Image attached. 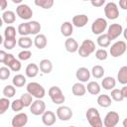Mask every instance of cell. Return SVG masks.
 <instances>
[{
    "instance_id": "obj_11",
    "label": "cell",
    "mask_w": 127,
    "mask_h": 127,
    "mask_svg": "<svg viewBox=\"0 0 127 127\" xmlns=\"http://www.w3.org/2000/svg\"><path fill=\"white\" fill-rule=\"evenodd\" d=\"M119 122V114L115 111H109L103 120V125L105 127H114Z\"/></svg>"
},
{
    "instance_id": "obj_28",
    "label": "cell",
    "mask_w": 127,
    "mask_h": 127,
    "mask_svg": "<svg viewBox=\"0 0 127 127\" xmlns=\"http://www.w3.org/2000/svg\"><path fill=\"white\" fill-rule=\"evenodd\" d=\"M117 80L121 84H127V65H123L119 68L117 73Z\"/></svg>"
},
{
    "instance_id": "obj_3",
    "label": "cell",
    "mask_w": 127,
    "mask_h": 127,
    "mask_svg": "<svg viewBox=\"0 0 127 127\" xmlns=\"http://www.w3.org/2000/svg\"><path fill=\"white\" fill-rule=\"evenodd\" d=\"M26 89L27 91L32 94L34 97L36 98H39V99H42L45 94H46V90L45 88L38 82H35V81H32V82H29L26 86Z\"/></svg>"
},
{
    "instance_id": "obj_14",
    "label": "cell",
    "mask_w": 127,
    "mask_h": 127,
    "mask_svg": "<svg viewBox=\"0 0 127 127\" xmlns=\"http://www.w3.org/2000/svg\"><path fill=\"white\" fill-rule=\"evenodd\" d=\"M27 122H28V115L24 112H21L13 117L11 124L13 127H23L27 124Z\"/></svg>"
},
{
    "instance_id": "obj_27",
    "label": "cell",
    "mask_w": 127,
    "mask_h": 127,
    "mask_svg": "<svg viewBox=\"0 0 127 127\" xmlns=\"http://www.w3.org/2000/svg\"><path fill=\"white\" fill-rule=\"evenodd\" d=\"M86 90L92 94V95H97L100 93V90H101V87L99 85L98 82L96 81H89L87 83V86H86Z\"/></svg>"
},
{
    "instance_id": "obj_29",
    "label": "cell",
    "mask_w": 127,
    "mask_h": 127,
    "mask_svg": "<svg viewBox=\"0 0 127 127\" xmlns=\"http://www.w3.org/2000/svg\"><path fill=\"white\" fill-rule=\"evenodd\" d=\"M110 42H111V39L109 38V36L106 34H101L98 36L97 38V45L101 48H107L109 47L110 45Z\"/></svg>"
},
{
    "instance_id": "obj_6",
    "label": "cell",
    "mask_w": 127,
    "mask_h": 127,
    "mask_svg": "<svg viewBox=\"0 0 127 127\" xmlns=\"http://www.w3.org/2000/svg\"><path fill=\"white\" fill-rule=\"evenodd\" d=\"M126 50H127L126 43L124 41H117L111 46L109 53L113 58H118V57H121L126 52Z\"/></svg>"
},
{
    "instance_id": "obj_35",
    "label": "cell",
    "mask_w": 127,
    "mask_h": 127,
    "mask_svg": "<svg viewBox=\"0 0 127 127\" xmlns=\"http://www.w3.org/2000/svg\"><path fill=\"white\" fill-rule=\"evenodd\" d=\"M4 38L5 40L16 39V29L13 26H7L4 30Z\"/></svg>"
},
{
    "instance_id": "obj_26",
    "label": "cell",
    "mask_w": 127,
    "mask_h": 127,
    "mask_svg": "<svg viewBox=\"0 0 127 127\" xmlns=\"http://www.w3.org/2000/svg\"><path fill=\"white\" fill-rule=\"evenodd\" d=\"M25 72H26V75L28 77L33 78V77L38 75V73H39V66L36 64H33V63L29 64L27 65V67H26V71Z\"/></svg>"
},
{
    "instance_id": "obj_25",
    "label": "cell",
    "mask_w": 127,
    "mask_h": 127,
    "mask_svg": "<svg viewBox=\"0 0 127 127\" xmlns=\"http://www.w3.org/2000/svg\"><path fill=\"white\" fill-rule=\"evenodd\" d=\"M111 99L112 98L109 95H107V94H101V95H99L97 97V103H98L99 106H101L103 108H107V107H109L111 105V102H112Z\"/></svg>"
},
{
    "instance_id": "obj_43",
    "label": "cell",
    "mask_w": 127,
    "mask_h": 127,
    "mask_svg": "<svg viewBox=\"0 0 127 127\" xmlns=\"http://www.w3.org/2000/svg\"><path fill=\"white\" fill-rule=\"evenodd\" d=\"M11 74V71H10V67H7V66H2L0 67V78L1 80H6L9 78Z\"/></svg>"
},
{
    "instance_id": "obj_21",
    "label": "cell",
    "mask_w": 127,
    "mask_h": 127,
    "mask_svg": "<svg viewBox=\"0 0 127 127\" xmlns=\"http://www.w3.org/2000/svg\"><path fill=\"white\" fill-rule=\"evenodd\" d=\"M33 41H32V39L30 38V37H28V36H21L19 39H18V46L20 47V48H23L24 50H28L29 48H31L32 47V45H33Z\"/></svg>"
},
{
    "instance_id": "obj_4",
    "label": "cell",
    "mask_w": 127,
    "mask_h": 127,
    "mask_svg": "<svg viewBox=\"0 0 127 127\" xmlns=\"http://www.w3.org/2000/svg\"><path fill=\"white\" fill-rule=\"evenodd\" d=\"M95 51V44L91 40H84L78 48V54L81 58L89 57Z\"/></svg>"
},
{
    "instance_id": "obj_49",
    "label": "cell",
    "mask_w": 127,
    "mask_h": 127,
    "mask_svg": "<svg viewBox=\"0 0 127 127\" xmlns=\"http://www.w3.org/2000/svg\"><path fill=\"white\" fill-rule=\"evenodd\" d=\"M121 92H122L124 98H127V85L126 84H124V86L121 88Z\"/></svg>"
},
{
    "instance_id": "obj_18",
    "label": "cell",
    "mask_w": 127,
    "mask_h": 127,
    "mask_svg": "<svg viewBox=\"0 0 127 127\" xmlns=\"http://www.w3.org/2000/svg\"><path fill=\"white\" fill-rule=\"evenodd\" d=\"M64 48H65V50L68 52V53H75V52H77L78 51V44H77V42L73 39V38H70V37H68L66 40H65V42H64Z\"/></svg>"
},
{
    "instance_id": "obj_54",
    "label": "cell",
    "mask_w": 127,
    "mask_h": 127,
    "mask_svg": "<svg viewBox=\"0 0 127 127\" xmlns=\"http://www.w3.org/2000/svg\"><path fill=\"white\" fill-rule=\"evenodd\" d=\"M126 22H127V17H126Z\"/></svg>"
},
{
    "instance_id": "obj_7",
    "label": "cell",
    "mask_w": 127,
    "mask_h": 127,
    "mask_svg": "<svg viewBox=\"0 0 127 127\" xmlns=\"http://www.w3.org/2000/svg\"><path fill=\"white\" fill-rule=\"evenodd\" d=\"M104 14L107 19L109 20H115L119 17V10L118 6L114 2H109L104 7Z\"/></svg>"
},
{
    "instance_id": "obj_45",
    "label": "cell",
    "mask_w": 127,
    "mask_h": 127,
    "mask_svg": "<svg viewBox=\"0 0 127 127\" xmlns=\"http://www.w3.org/2000/svg\"><path fill=\"white\" fill-rule=\"evenodd\" d=\"M16 43H18V41H16V39H9V40H4L3 42V46L5 49L7 50H12L15 46Z\"/></svg>"
},
{
    "instance_id": "obj_44",
    "label": "cell",
    "mask_w": 127,
    "mask_h": 127,
    "mask_svg": "<svg viewBox=\"0 0 127 127\" xmlns=\"http://www.w3.org/2000/svg\"><path fill=\"white\" fill-rule=\"evenodd\" d=\"M32 57V53L29 50H23L18 54V59L20 61H27Z\"/></svg>"
},
{
    "instance_id": "obj_19",
    "label": "cell",
    "mask_w": 127,
    "mask_h": 127,
    "mask_svg": "<svg viewBox=\"0 0 127 127\" xmlns=\"http://www.w3.org/2000/svg\"><path fill=\"white\" fill-rule=\"evenodd\" d=\"M47 44H48V40H47V37L44 34H38V35H36V37L34 39V45L39 50H42V49L46 48Z\"/></svg>"
},
{
    "instance_id": "obj_47",
    "label": "cell",
    "mask_w": 127,
    "mask_h": 127,
    "mask_svg": "<svg viewBox=\"0 0 127 127\" xmlns=\"http://www.w3.org/2000/svg\"><path fill=\"white\" fill-rule=\"evenodd\" d=\"M119 6L123 10H127V0H119Z\"/></svg>"
},
{
    "instance_id": "obj_48",
    "label": "cell",
    "mask_w": 127,
    "mask_h": 127,
    "mask_svg": "<svg viewBox=\"0 0 127 127\" xmlns=\"http://www.w3.org/2000/svg\"><path fill=\"white\" fill-rule=\"evenodd\" d=\"M0 3H1L0 9H1L2 11H4V10L6 9V7H7V5H8V3H7V0H0Z\"/></svg>"
},
{
    "instance_id": "obj_2",
    "label": "cell",
    "mask_w": 127,
    "mask_h": 127,
    "mask_svg": "<svg viewBox=\"0 0 127 127\" xmlns=\"http://www.w3.org/2000/svg\"><path fill=\"white\" fill-rule=\"evenodd\" d=\"M86 119L91 127H101L103 125V121L101 120L100 114L95 107H90L86 111Z\"/></svg>"
},
{
    "instance_id": "obj_51",
    "label": "cell",
    "mask_w": 127,
    "mask_h": 127,
    "mask_svg": "<svg viewBox=\"0 0 127 127\" xmlns=\"http://www.w3.org/2000/svg\"><path fill=\"white\" fill-rule=\"evenodd\" d=\"M122 125L124 126V127H127V117L123 120V122H122Z\"/></svg>"
},
{
    "instance_id": "obj_22",
    "label": "cell",
    "mask_w": 127,
    "mask_h": 127,
    "mask_svg": "<svg viewBox=\"0 0 127 127\" xmlns=\"http://www.w3.org/2000/svg\"><path fill=\"white\" fill-rule=\"evenodd\" d=\"M52 69H53V64H52V62L50 60L44 59V60H42L40 62V70L43 73L48 74V73H50L52 71Z\"/></svg>"
},
{
    "instance_id": "obj_12",
    "label": "cell",
    "mask_w": 127,
    "mask_h": 127,
    "mask_svg": "<svg viewBox=\"0 0 127 127\" xmlns=\"http://www.w3.org/2000/svg\"><path fill=\"white\" fill-rule=\"evenodd\" d=\"M57 116L60 120L62 121H67L69 119H71L72 117V110L68 107V106H64V105H62L60 106L58 109H57Z\"/></svg>"
},
{
    "instance_id": "obj_20",
    "label": "cell",
    "mask_w": 127,
    "mask_h": 127,
    "mask_svg": "<svg viewBox=\"0 0 127 127\" xmlns=\"http://www.w3.org/2000/svg\"><path fill=\"white\" fill-rule=\"evenodd\" d=\"M61 33L63 36H64L66 38L70 37L71 34L73 33V25L68 21L64 22L61 26Z\"/></svg>"
},
{
    "instance_id": "obj_39",
    "label": "cell",
    "mask_w": 127,
    "mask_h": 127,
    "mask_svg": "<svg viewBox=\"0 0 127 127\" xmlns=\"http://www.w3.org/2000/svg\"><path fill=\"white\" fill-rule=\"evenodd\" d=\"M111 98L114 100V101H122L124 99V96L121 92V89H118V88H113L111 89Z\"/></svg>"
},
{
    "instance_id": "obj_40",
    "label": "cell",
    "mask_w": 127,
    "mask_h": 127,
    "mask_svg": "<svg viewBox=\"0 0 127 127\" xmlns=\"http://www.w3.org/2000/svg\"><path fill=\"white\" fill-rule=\"evenodd\" d=\"M18 33L21 36H28L30 35V29H29V23H22L18 26Z\"/></svg>"
},
{
    "instance_id": "obj_8",
    "label": "cell",
    "mask_w": 127,
    "mask_h": 127,
    "mask_svg": "<svg viewBox=\"0 0 127 127\" xmlns=\"http://www.w3.org/2000/svg\"><path fill=\"white\" fill-rule=\"evenodd\" d=\"M107 28V21L103 18H97L91 25V32L94 35H101Z\"/></svg>"
},
{
    "instance_id": "obj_1",
    "label": "cell",
    "mask_w": 127,
    "mask_h": 127,
    "mask_svg": "<svg viewBox=\"0 0 127 127\" xmlns=\"http://www.w3.org/2000/svg\"><path fill=\"white\" fill-rule=\"evenodd\" d=\"M0 63L10 67L13 71H19L21 69V63L12 54H7L4 51H0Z\"/></svg>"
},
{
    "instance_id": "obj_34",
    "label": "cell",
    "mask_w": 127,
    "mask_h": 127,
    "mask_svg": "<svg viewBox=\"0 0 127 127\" xmlns=\"http://www.w3.org/2000/svg\"><path fill=\"white\" fill-rule=\"evenodd\" d=\"M91 74H92V76L94 77V78H101V77H103V75H104V68L101 66V65H94L93 67H92V69H91Z\"/></svg>"
},
{
    "instance_id": "obj_50",
    "label": "cell",
    "mask_w": 127,
    "mask_h": 127,
    "mask_svg": "<svg viewBox=\"0 0 127 127\" xmlns=\"http://www.w3.org/2000/svg\"><path fill=\"white\" fill-rule=\"evenodd\" d=\"M122 34H123V36H124V39L127 40V28H126L125 30H123V33H122Z\"/></svg>"
},
{
    "instance_id": "obj_33",
    "label": "cell",
    "mask_w": 127,
    "mask_h": 127,
    "mask_svg": "<svg viewBox=\"0 0 127 127\" xmlns=\"http://www.w3.org/2000/svg\"><path fill=\"white\" fill-rule=\"evenodd\" d=\"M34 3L43 9H50L54 6V0H34Z\"/></svg>"
},
{
    "instance_id": "obj_38",
    "label": "cell",
    "mask_w": 127,
    "mask_h": 127,
    "mask_svg": "<svg viewBox=\"0 0 127 127\" xmlns=\"http://www.w3.org/2000/svg\"><path fill=\"white\" fill-rule=\"evenodd\" d=\"M10 105H11V102L9 101V98L2 97L0 99V114H4Z\"/></svg>"
},
{
    "instance_id": "obj_52",
    "label": "cell",
    "mask_w": 127,
    "mask_h": 127,
    "mask_svg": "<svg viewBox=\"0 0 127 127\" xmlns=\"http://www.w3.org/2000/svg\"><path fill=\"white\" fill-rule=\"evenodd\" d=\"M22 1H23V0H12V2L15 3V4H20Z\"/></svg>"
},
{
    "instance_id": "obj_30",
    "label": "cell",
    "mask_w": 127,
    "mask_h": 127,
    "mask_svg": "<svg viewBox=\"0 0 127 127\" xmlns=\"http://www.w3.org/2000/svg\"><path fill=\"white\" fill-rule=\"evenodd\" d=\"M2 20L6 24H12L16 20V15L13 11H10V10L4 11L3 14H2Z\"/></svg>"
},
{
    "instance_id": "obj_9",
    "label": "cell",
    "mask_w": 127,
    "mask_h": 127,
    "mask_svg": "<svg viewBox=\"0 0 127 127\" xmlns=\"http://www.w3.org/2000/svg\"><path fill=\"white\" fill-rule=\"evenodd\" d=\"M16 13L23 20H29L33 16V10L27 4H19L16 8Z\"/></svg>"
},
{
    "instance_id": "obj_13",
    "label": "cell",
    "mask_w": 127,
    "mask_h": 127,
    "mask_svg": "<svg viewBox=\"0 0 127 127\" xmlns=\"http://www.w3.org/2000/svg\"><path fill=\"white\" fill-rule=\"evenodd\" d=\"M123 33V28L120 24L118 23H114V24H111L109 27H108V30H107V35L109 36V38L112 40H115L117 39L121 34Z\"/></svg>"
},
{
    "instance_id": "obj_10",
    "label": "cell",
    "mask_w": 127,
    "mask_h": 127,
    "mask_svg": "<svg viewBox=\"0 0 127 127\" xmlns=\"http://www.w3.org/2000/svg\"><path fill=\"white\" fill-rule=\"evenodd\" d=\"M30 111L33 115H36V116H39V115H42L45 111H46V103L42 100V99H39L37 98L35 101H33V103L31 104L30 106Z\"/></svg>"
},
{
    "instance_id": "obj_17",
    "label": "cell",
    "mask_w": 127,
    "mask_h": 127,
    "mask_svg": "<svg viewBox=\"0 0 127 127\" xmlns=\"http://www.w3.org/2000/svg\"><path fill=\"white\" fill-rule=\"evenodd\" d=\"M88 22V17L85 14H79L72 17V25L77 28L84 27Z\"/></svg>"
},
{
    "instance_id": "obj_31",
    "label": "cell",
    "mask_w": 127,
    "mask_h": 127,
    "mask_svg": "<svg viewBox=\"0 0 127 127\" xmlns=\"http://www.w3.org/2000/svg\"><path fill=\"white\" fill-rule=\"evenodd\" d=\"M26 80L27 79L23 74H16L12 79V83L16 87H22L26 84Z\"/></svg>"
},
{
    "instance_id": "obj_16",
    "label": "cell",
    "mask_w": 127,
    "mask_h": 127,
    "mask_svg": "<svg viewBox=\"0 0 127 127\" xmlns=\"http://www.w3.org/2000/svg\"><path fill=\"white\" fill-rule=\"evenodd\" d=\"M42 121L46 126H52L56 123V114L53 111H45L42 114Z\"/></svg>"
},
{
    "instance_id": "obj_24",
    "label": "cell",
    "mask_w": 127,
    "mask_h": 127,
    "mask_svg": "<svg viewBox=\"0 0 127 127\" xmlns=\"http://www.w3.org/2000/svg\"><path fill=\"white\" fill-rule=\"evenodd\" d=\"M116 85V80L112 77V76H106L102 79L101 81V86L106 89V90H111L115 87Z\"/></svg>"
},
{
    "instance_id": "obj_32",
    "label": "cell",
    "mask_w": 127,
    "mask_h": 127,
    "mask_svg": "<svg viewBox=\"0 0 127 127\" xmlns=\"http://www.w3.org/2000/svg\"><path fill=\"white\" fill-rule=\"evenodd\" d=\"M28 23H29L30 35H38L41 31V24L38 21H30Z\"/></svg>"
},
{
    "instance_id": "obj_15",
    "label": "cell",
    "mask_w": 127,
    "mask_h": 127,
    "mask_svg": "<svg viewBox=\"0 0 127 127\" xmlns=\"http://www.w3.org/2000/svg\"><path fill=\"white\" fill-rule=\"evenodd\" d=\"M75 76L80 82H87L90 78V71L88 70V68L82 66V67L77 68L75 72Z\"/></svg>"
},
{
    "instance_id": "obj_5",
    "label": "cell",
    "mask_w": 127,
    "mask_h": 127,
    "mask_svg": "<svg viewBox=\"0 0 127 127\" xmlns=\"http://www.w3.org/2000/svg\"><path fill=\"white\" fill-rule=\"evenodd\" d=\"M49 96L51 98V100L53 101V103L55 104H58V105H61L64 102L65 100V97L62 91V89L59 87V86H52L50 87L49 91Z\"/></svg>"
},
{
    "instance_id": "obj_36",
    "label": "cell",
    "mask_w": 127,
    "mask_h": 127,
    "mask_svg": "<svg viewBox=\"0 0 127 127\" xmlns=\"http://www.w3.org/2000/svg\"><path fill=\"white\" fill-rule=\"evenodd\" d=\"M33 97H34V96H33L32 94H30V93L27 91V92L23 93L20 98H21V100L23 101L25 107H30L31 104L33 103Z\"/></svg>"
},
{
    "instance_id": "obj_53",
    "label": "cell",
    "mask_w": 127,
    "mask_h": 127,
    "mask_svg": "<svg viewBox=\"0 0 127 127\" xmlns=\"http://www.w3.org/2000/svg\"><path fill=\"white\" fill-rule=\"evenodd\" d=\"M82 1H92V0H82Z\"/></svg>"
},
{
    "instance_id": "obj_41",
    "label": "cell",
    "mask_w": 127,
    "mask_h": 127,
    "mask_svg": "<svg viewBox=\"0 0 127 127\" xmlns=\"http://www.w3.org/2000/svg\"><path fill=\"white\" fill-rule=\"evenodd\" d=\"M24 107H25V106H24V103H23V101L21 100V98L15 99V100L11 103V108H12V110L15 111V112L21 111Z\"/></svg>"
},
{
    "instance_id": "obj_37",
    "label": "cell",
    "mask_w": 127,
    "mask_h": 127,
    "mask_svg": "<svg viewBox=\"0 0 127 127\" xmlns=\"http://www.w3.org/2000/svg\"><path fill=\"white\" fill-rule=\"evenodd\" d=\"M16 93V89L14 87V85H11V84H8L6 85L4 88H3V95L5 97H8V98H11L15 95Z\"/></svg>"
},
{
    "instance_id": "obj_42",
    "label": "cell",
    "mask_w": 127,
    "mask_h": 127,
    "mask_svg": "<svg viewBox=\"0 0 127 127\" xmlns=\"http://www.w3.org/2000/svg\"><path fill=\"white\" fill-rule=\"evenodd\" d=\"M108 57V53L105 49H98L95 52V58L99 61H105Z\"/></svg>"
},
{
    "instance_id": "obj_46",
    "label": "cell",
    "mask_w": 127,
    "mask_h": 127,
    "mask_svg": "<svg viewBox=\"0 0 127 127\" xmlns=\"http://www.w3.org/2000/svg\"><path fill=\"white\" fill-rule=\"evenodd\" d=\"M90 3L93 7H101L105 3V0H92L90 1Z\"/></svg>"
},
{
    "instance_id": "obj_23",
    "label": "cell",
    "mask_w": 127,
    "mask_h": 127,
    "mask_svg": "<svg viewBox=\"0 0 127 127\" xmlns=\"http://www.w3.org/2000/svg\"><path fill=\"white\" fill-rule=\"evenodd\" d=\"M71 91H72L73 95H75V96H83L86 93V87L82 83L76 82L72 85Z\"/></svg>"
}]
</instances>
